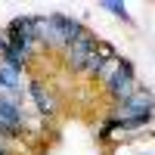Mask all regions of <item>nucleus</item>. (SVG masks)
Returning <instances> with one entry per match:
<instances>
[{"label":"nucleus","mask_w":155,"mask_h":155,"mask_svg":"<svg viewBox=\"0 0 155 155\" xmlns=\"http://www.w3.org/2000/svg\"><path fill=\"white\" fill-rule=\"evenodd\" d=\"M34 41H37V31H34V19L31 16H19V19L9 22V28H6V44L9 47L28 53Z\"/></svg>","instance_id":"nucleus-3"},{"label":"nucleus","mask_w":155,"mask_h":155,"mask_svg":"<svg viewBox=\"0 0 155 155\" xmlns=\"http://www.w3.org/2000/svg\"><path fill=\"white\" fill-rule=\"evenodd\" d=\"M152 118V93L149 90H137L130 99H124L118 106V115H115L112 124H121V127H140Z\"/></svg>","instance_id":"nucleus-1"},{"label":"nucleus","mask_w":155,"mask_h":155,"mask_svg":"<svg viewBox=\"0 0 155 155\" xmlns=\"http://www.w3.org/2000/svg\"><path fill=\"white\" fill-rule=\"evenodd\" d=\"M93 53H96V41H93V34L84 31V34L68 47V65H71L74 71H81V68H87V62H90Z\"/></svg>","instance_id":"nucleus-5"},{"label":"nucleus","mask_w":155,"mask_h":155,"mask_svg":"<svg viewBox=\"0 0 155 155\" xmlns=\"http://www.w3.org/2000/svg\"><path fill=\"white\" fill-rule=\"evenodd\" d=\"M31 96H34V102H37V109H41V115H53L56 112V102L47 96V90H44V84H31Z\"/></svg>","instance_id":"nucleus-8"},{"label":"nucleus","mask_w":155,"mask_h":155,"mask_svg":"<svg viewBox=\"0 0 155 155\" xmlns=\"http://www.w3.org/2000/svg\"><path fill=\"white\" fill-rule=\"evenodd\" d=\"M102 6H106V9H112L115 16H121V19H127V9H124V3H115V0H102Z\"/></svg>","instance_id":"nucleus-9"},{"label":"nucleus","mask_w":155,"mask_h":155,"mask_svg":"<svg viewBox=\"0 0 155 155\" xmlns=\"http://www.w3.org/2000/svg\"><path fill=\"white\" fill-rule=\"evenodd\" d=\"M50 28H53V44H65V47H71L78 37L84 34L81 22L62 16V12H53V16H50Z\"/></svg>","instance_id":"nucleus-4"},{"label":"nucleus","mask_w":155,"mask_h":155,"mask_svg":"<svg viewBox=\"0 0 155 155\" xmlns=\"http://www.w3.org/2000/svg\"><path fill=\"white\" fill-rule=\"evenodd\" d=\"M109 93L118 99V102H124V99H130L134 93H137V78H134V65L127 59H118V65H115V71H112V78H109Z\"/></svg>","instance_id":"nucleus-2"},{"label":"nucleus","mask_w":155,"mask_h":155,"mask_svg":"<svg viewBox=\"0 0 155 155\" xmlns=\"http://www.w3.org/2000/svg\"><path fill=\"white\" fill-rule=\"evenodd\" d=\"M19 130H22V112H19V106L0 99V134L16 137Z\"/></svg>","instance_id":"nucleus-6"},{"label":"nucleus","mask_w":155,"mask_h":155,"mask_svg":"<svg viewBox=\"0 0 155 155\" xmlns=\"http://www.w3.org/2000/svg\"><path fill=\"white\" fill-rule=\"evenodd\" d=\"M19 71H12V68H0V99H6L16 106V99H19Z\"/></svg>","instance_id":"nucleus-7"}]
</instances>
